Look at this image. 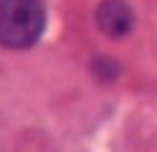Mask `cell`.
Instances as JSON below:
<instances>
[{
    "mask_svg": "<svg viewBox=\"0 0 157 152\" xmlns=\"http://www.w3.org/2000/svg\"><path fill=\"white\" fill-rule=\"evenodd\" d=\"M46 30V8L41 0H0V46L31 48Z\"/></svg>",
    "mask_w": 157,
    "mask_h": 152,
    "instance_id": "6da1fadb",
    "label": "cell"
},
{
    "mask_svg": "<svg viewBox=\"0 0 157 152\" xmlns=\"http://www.w3.org/2000/svg\"><path fill=\"white\" fill-rule=\"evenodd\" d=\"M96 28L106 38H124L134 25V13L127 0H104L96 8Z\"/></svg>",
    "mask_w": 157,
    "mask_h": 152,
    "instance_id": "7a4b0ae2",
    "label": "cell"
}]
</instances>
